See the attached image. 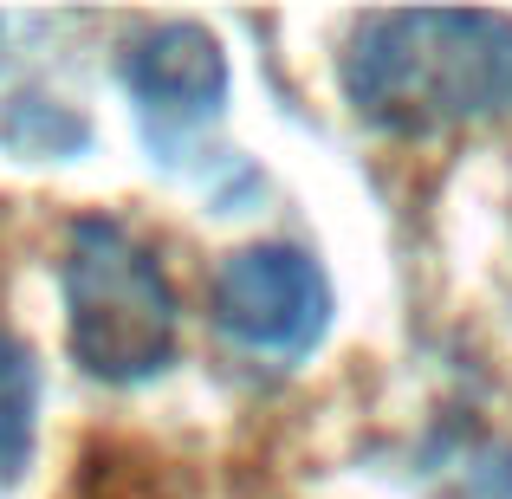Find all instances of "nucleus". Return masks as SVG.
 Returning <instances> with one entry per match:
<instances>
[{
    "label": "nucleus",
    "instance_id": "3",
    "mask_svg": "<svg viewBox=\"0 0 512 499\" xmlns=\"http://www.w3.org/2000/svg\"><path fill=\"white\" fill-rule=\"evenodd\" d=\"M331 318V286L299 247H240L214 273V325L253 357H305Z\"/></svg>",
    "mask_w": 512,
    "mask_h": 499
},
{
    "label": "nucleus",
    "instance_id": "1",
    "mask_svg": "<svg viewBox=\"0 0 512 499\" xmlns=\"http://www.w3.org/2000/svg\"><path fill=\"white\" fill-rule=\"evenodd\" d=\"M344 98L363 124L441 130L512 111L506 13H370L344 52Z\"/></svg>",
    "mask_w": 512,
    "mask_h": 499
},
{
    "label": "nucleus",
    "instance_id": "2",
    "mask_svg": "<svg viewBox=\"0 0 512 499\" xmlns=\"http://www.w3.org/2000/svg\"><path fill=\"white\" fill-rule=\"evenodd\" d=\"M65 318H72V357L104 383L163 376L175 357V292L156 253L124 221L85 214L72 227Z\"/></svg>",
    "mask_w": 512,
    "mask_h": 499
},
{
    "label": "nucleus",
    "instance_id": "4",
    "mask_svg": "<svg viewBox=\"0 0 512 499\" xmlns=\"http://www.w3.org/2000/svg\"><path fill=\"white\" fill-rule=\"evenodd\" d=\"M124 85L143 111V130H150L156 150H175L188 130H201L208 117H221L227 104V59L214 46L208 26H156L130 46L124 59Z\"/></svg>",
    "mask_w": 512,
    "mask_h": 499
},
{
    "label": "nucleus",
    "instance_id": "5",
    "mask_svg": "<svg viewBox=\"0 0 512 499\" xmlns=\"http://www.w3.org/2000/svg\"><path fill=\"white\" fill-rule=\"evenodd\" d=\"M33 415H39V370L13 337H0V487L20 480L33 454Z\"/></svg>",
    "mask_w": 512,
    "mask_h": 499
}]
</instances>
